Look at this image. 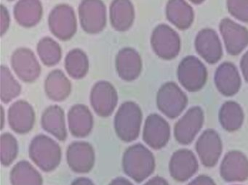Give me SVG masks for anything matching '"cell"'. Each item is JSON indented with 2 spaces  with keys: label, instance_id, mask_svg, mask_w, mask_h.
Masks as SVG:
<instances>
[{
  "label": "cell",
  "instance_id": "6da1fadb",
  "mask_svg": "<svg viewBox=\"0 0 248 185\" xmlns=\"http://www.w3.org/2000/svg\"><path fill=\"white\" fill-rule=\"evenodd\" d=\"M123 166L127 176L136 182H141L155 170V158L143 144H136L129 147L124 153Z\"/></svg>",
  "mask_w": 248,
  "mask_h": 185
},
{
  "label": "cell",
  "instance_id": "7a4b0ae2",
  "mask_svg": "<svg viewBox=\"0 0 248 185\" xmlns=\"http://www.w3.org/2000/svg\"><path fill=\"white\" fill-rule=\"evenodd\" d=\"M31 160L44 171L54 170L62 160V150L58 143L46 135H37L30 146Z\"/></svg>",
  "mask_w": 248,
  "mask_h": 185
},
{
  "label": "cell",
  "instance_id": "3957f363",
  "mask_svg": "<svg viewBox=\"0 0 248 185\" xmlns=\"http://www.w3.org/2000/svg\"><path fill=\"white\" fill-rule=\"evenodd\" d=\"M142 113L137 104L126 102L120 106L114 118V128L123 141L132 142L139 137Z\"/></svg>",
  "mask_w": 248,
  "mask_h": 185
},
{
  "label": "cell",
  "instance_id": "277c9868",
  "mask_svg": "<svg viewBox=\"0 0 248 185\" xmlns=\"http://www.w3.org/2000/svg\"><path fill=\"white\" fill-rule=\"evenodd\" d=\"M180 83L190 92L200 90L205 85L207 71L201 60L194 56L184 57L178 68Z\"/></svg>",
  "mask_w": 248,
  "mask_h": 185
},
{
  "label": "cell",
  "instance_id": "5b68a950",
  "mask_svg": "<svg viewBox=\"0 0 248 185\" xmlns=\"http://www.w3.org/2000/svg\"><path fill=\"white\" fill-rule=\"evenodd\" d=\"M154 51L161 58L165 60L174 59L181 50V40L176 31L169 26H158L152 36Z\"/></svg>",
  "mask_w": 248,
  "mask_h": 185
},
{
  "label": "cell",
  "instance_id": "8992f818",
  "mask_svg": "<svg viewBox=\"0 0 248 185\" xmlns=\"http://www.w3.org/2000/svg\"><path fill=\"white\" fill-rule=\"evenodd\" d=\"M156 102L163 114L170 118H175L186 106L187 97L175 83L168 82L159 89Z\"/></svg>",
  "mask_w": 248,
  "mask_h": 185
},
{
  "label": "cell",
  "instance_id": "52a82bcc",
  "mask_svg": "<svg viewBox=\"0 0 248 185\" xmlns=\"http://www.w3.org/2000/svg\"><path fill=\"white\" fill-rule=\"evenodd\" d=\"M219 28L226 51L231 56H238L248 45V31L243 26L224 18L220 21Z\"/></svg>",
  "mask_w": 248,
  "mask_h": 185
},
{
  "label": "cell",
  "instance_id": "ba28073f",
  "mask_svg": "<svg viewBox=\"0 0 248 185\" xmlns=\"http://www.w3.org/2000/svg\"><path fill=\"white\" fill-rule=\"evenodd\" d=\"M79 14L81 26L87 32L95 34L106 26V8L101 0H83Z\"/></svg>",
  "mask_w": 248,
  "mask_h": 185
},
{
  "label": "cell",
  "instance_id": "9c48e42d",
  "mask_svg": "<svg viewBox=\"0 0 248 185\" xmlns=\"http://www.w3.org/2000/svg\"><path fill=\"white\" fill-rule=\"evenodd\" d=\"M50 31L62 40L70 39L77 31V20L73 9L69 5H59L49 17Z\"/></svg>",
  "mask_w": 248,
  "mask_h": 185
},
{
  "label": "cell",
  "instance_id": "30bf717a",
  "mask_svg": "<svg viewBox=\"0 0 248 185\" xmlns=\"http://www.w3.org/2000/svg\"><path fill=\"white\" fill-rule=\"evenodd\" d=\"M117 91L108 82H98L91 91V105L95 112L101 116L111 115L117 106Z\"/></svg>",
  "mask_w": 248,
  "mask_h": 185
},
{
  "label": "cell",
  "instance_id": "8fae6325",
  "mask_svg": "<svg viewBox=\"0 0 248 185\" xmlns=\"http://www.w3.org/2000/svg\"><path fill=\"white\" fill-rule=\"evenodd\" d=\"M194 44L197 53L209 64H216L223 56L221 43L214 30L204 28L200 31Z\"/></svg>",
  "mask_w": 248,
  "mask_h": 185
},
{
  "label": "cell",
  "instance_id": "7c38bea8",
  "mask_svg": "<svg viewBox=\"0 0 248 185\" xmlns=\"http://www.w3.org/2000/svg\"><path fill=\"white\" fill-rule=\"evenodd\" d=\"M69 167L77 173H88L95 163V153L86 142H75L68 147L66 153Z\"/></svg>",
  "mask_w": 248,
  "mask_h": 185
},
{
  "label": "cell",
  "instance_id": "4fadbf2b",
  "mask_svg": "<svg viewBox=\"0 0 248 185\" xmlns=\"http://www.w3.org/2000/svg\"><path fill=\"white\" fill-rule=\"evenodd\" d=\"M17 76L25 82H32L40 76L41 69L34 53L28 49L16 50L11 59Z\"/></svg>",
  "mask_w": 248,
  "mask_h": 185
},
{
  "label": "cell",
  "instance_id": "5bb4252c",
  "mask_svg": "<svg viewBox=\"0 0 248 185\" xmlns=\"http://www.w3.org/2000/svg\"><path fill=\"white\" fill-rule=\"evenodd\" d=\"M8 120L11 128L18 134H26L32 129L35 121V114L32 107L19 100L11 105L8 112Z\"/></svg>",
  "mask_w": 248,
  "mask_h": 185
},
{
  "label": "cell",
  "instance_id": "9a60e30c",
  "mask_svg": "<svg viewBox=\"0 0 248 185\" xmlns=\"http://www.w3.org/2000/svg\"><path fill=\"white\" fill-rule=\"evenodd\" d=\"M170 128L167 121L156 114H152L146 118L143 129V140L155 149L164 147L168 142Z\"/></svg>",
  "mask_w": 248,
  "mask_h": 185
},
{
  "label": "cell",
  "instance_id": "2e32d148",
  "mask_svg": "<svg viewBox=\"0 0 248 185\" xmlns=\"http://www.w3.org/2000/svg\"><path fill=\"white\" fill-rule=\"evenodd\" d=\"M215 82L217 89L226 96H232L239 91L241 79L236 66L232 63L225 62L216 70Z\"/></svg>",
  "mask_w": 248,
  "mask_h": 185
},
{
  "label": "cell",
  "instance_id": "e0dca14e",
  "mask_svg": "<svg viewBox=\"0 0 248 185\" xmlns=\"http://www.w3.org/2000/svg\"><path fill=\"white\" fill-rule=\"evenodd\" d=\"M117 72L122 79L128 82L139 77L141 71V59L139 53L131 48L120 50L116 60Z\"/></svg>",
  "mask_w": 248,
  "mask_h": 185
},
{
  "label": "cell",
  "instance_id": "ac0fdd59",
  "mask_svg": "<svg viewBox=\"0 0 248 185\" xmlns=\"http://www.w3.org/2000/svg\"><path fill=\"white\" fill-rule=\"evenodd\" d=\"M69 130L72 135L85 137L92 131L93 118L88 107L76 105L71 108L68 115Z\"/></svg>",
  "mask_w": 248,
  "mask_h": 185
},
{
  "label": "cell",
  "instance_id": "d6986e66",
  "mask_svg": "<svg viewBox=\"0 0 248 185\" xmlns=\"http://www.w3.org/2000/svg\"><path fill=\"white\" fill-rule=\"evenodd\" d=\"M166 15L168 21L180 30L189 28L194 18L192 8L185 0H169L167 5Z\"/></svg>",
  "mask_w": 248,
  "mask_h": 185
},
{
  "label": "cell",
  "instance_id": "ffe728a7",
  "mask_svg": "<svg viewBox=\"0 0 248 185\" xmlns=\"http://www.w3.org/2000/svg\"><path fill=\"white\" fill-rule=\"evenodd\" d=\"M64 116V112L61 107L53 105L44 111L41 119L44 130L61 141L66 140L67 137Z\"/></svg>",
  "mask_w": 248,
  "mask_h": 185
},
{
  "label": "cell",
  "instance_id": "44dd1931",
  "mask_svg": "<svg viewBox=\"0 0 248 185\" xmlns=\"http://www.w3.org/2000/svg\"><path fill=\"white\" fill-rule=\"evenodd\" d=\"M134 8L130 0H114L110 7V20L118 31L128 29L134 21Z\"/></svg>",
  "mask_w": 248,
  "mask_h": 185
},
{
  "label": "cell",
  "instance_id": "7402d4cb",
  "mask_svg": "<svg viewBox=\"0 0 248 185\" xmlns=\"http://www.w3.org/2000/svg\"><path fill=\"white\" fill-rule=\"evenodd\" d=\"M14 14L20 25L31 27L40 21L43 8L40 0H20L16 5Z\"/></svg>",
  "mask_w": 248,
  "mask_h": 185
},
{
  "label": "cell",
  "instance_id": "603a6c76",
  "mask_svg": "<svg viewBox=\"0 0 248 185\" xmlns=\"http://www.w3.org/2000/svg\"><path fill=\"white\" fill-rule=\"evenodd\" d=\"M46 92L47 96L54 101L64 100L70 95V82L62 71H52L46 81Z\"/></svg>",
  "mask_w": 248,
  "mask_h": 185
},
{
  "label": "cell",
  "instance_id": "cb8c5ba5",
  "mask_svg": "<svg viewBox=\"0 0 248 185\" xmlns=\"http://www.w3.org/2000/svg\"><path fill=\"white\" fill-rule=\"evenodd\" d=\"M12 185H43V177L28 161L17 163L11 172Z\"/></svg>",
  "mask_w": 248,
  "mask_h": 185
},
{
  "label": "cell",
  "instance_id": "d4e9b609",
  "mask_svg": "<svg viewBox=\"0 0 248 185\" xmlns=\"http://www.w3.org/2000/svg\"><path fill=\"white\" fill-rule=\"evenodd\" d=\"M66 69L74 79L84 77L88 71V60L86 55L80 50H74L66 57Z\"/></svg>",
  "mask_w": 248,
  "mask_h": 185
},
{
  "label": "cell",
  "instance_id": "484cf974",
  "mask_svg": "<svg viewBox=\"0 0 248 185\" xmlns=\"http://www.w3.org/2000/svg\"><path fill=\"white\" fill-rule=\"evenodd\" d=\"M39 56L46 66H52L60 61L62 50L60 46L52 39L44 38L40 42L37 47Z\"/></svg>",
  "mask_w": 248,
  "mask_h": 185
},
{
  "label": "cell",
  "instance_id": "4316f807",
  "mask_svg": "<svg viewBox=\"0 0 248 185\" xmlns=\"http://www.w3.org/2000/svg\"><path fill=\"white\" fill-rule=\"evenodd\" d=\"M21 85L14 79L9 69L2 66L1 71V99L8 103L18 97L21 92Z\"/></svg>",
  "mask_w": 248,
  "mask_h": 185
},
{
  "label": "cell",
  "instance_id": "83f0119b",
  "mask_svg": "<svg viewBox=\"0 0 248 185\" xmlns=\"http://www.w3.org/2000/svg\"><path fill=\"white\" fill-rule=\"evenodd\" d=\"M18 146L16 139L10 133L1 136V161L3 166H10L16 158Z\"/></svg>",
  "mask_w": 248,
  "mask_h": 185
},
{
  "label": "cell",
  "instance_id": "f1b7e54d",
  "mask_svg": "<svg viewBox=\"0 0 248 185\" xmlns=\"http://www.w3.org/2000/svg\"><path fill=\"white\" fill-rule=\"evenodd\" d=\"M227 8L232 16L248 23V0H227Z\"/></svg>",
  "mask_w": 248,
  "mask_h": 185
},
{
  "label": "cell",
  "instance_id": "f546056e",
  "mask_svg": "<svg viewBox=\"0 0 248 185\" xmlns=\"http://www.w3.org/2000/svg\"><path fill=\"white\" fill-rule=\"evenodd\" d=\"M240 67L245 80L248 82V50L243 55L241 59Z\"/></svg>",
  "mask_w": 248,
  "mask_h": 185
},
{
  "label": "cell",
  "instance_id": "4dcf8cb0",
  "mask_svg": "<svg viewBox=\"0 0 248 185\" xmlns=\"http://www.w3.org/2000/svg\"><path fill=\"white\" fill-rule=\"evenodd\" d=\"M144 185H168L165 179L160 177H155L148 181Z\"/></svg>",
  "mask_w": 248,
  "mask_h": 185
},
{
  "label": "cell",
  "instance_id": "1f68e13d",
  "mask_svg": "<svg viewBox=\"0 0 248 185\" xmlns=\"http://www.w3.org/2000/svg\"><path fill=\"white\" fill-rule=\"evenodd\" d=\"M72 185H94V184L93 183L91 179H88V178L81 177L74 181Z\"/></svg>",
  "mask_w": 248,
  "mask_h": 185
},
{
  "label": "cell",
  "instance_id": "d6a6232c",
  "mask_svg": "<svg viewBox=\"0 0 248 185\" xmlns=\"http://www.w3.org/2000/svg\"><path fill=\"white\" fill-rule=\"evenodd\" d=\"M109 185H133L130 181L123 177H118L114 179Z\"/></svg>",
  "mask_w": 248,
  "mask_h": 185
},
{
  "label": "cell",
  "instance_id": "836d02e7",
  "mask_svg": "<svg viewBox=\"0 0 248 185\" xmlns=\"http://www.w3.org/2000/svg\"><path fill=\"white\" fill-rule=\"evenodd\" d=\"M192 3L196 4V5H199V4L202 3L204 0H190Z\"/></svg>",
  "mask_w": 248,
  "mask_h": 185
}]
</instances>
